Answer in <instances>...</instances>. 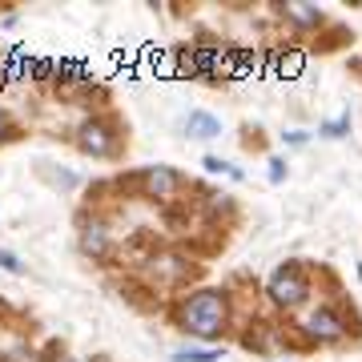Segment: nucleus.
<instances>
[{
  "label": "nucleus",
  "instance_id": "17",
  "mask_svg": "<svg viewBox=\"0 0 362 362\" xmlns=\"http://www.w3.org/2000/svg\"><path fill=\"white\" fill-rule=\"evenodd\" d=\"M306 137H310V133H302V129H290V133H286V141H290V145H302Z\"/></svg>",
  "mask_w": 362,
  "mask_h": 362
},
{
  "label": "nucleus",
  "instance_id": "8",
  "mask_svg": "<svg viewBox=\"0 0 362 362\" xmlns=\"http://www.w3.org/2000/svg\"><path fill=\"white\" fill-rule=\"evenodd\" d=\"M278 13L286 16V25L298 28V33H318L326 25V13L322 8H314V4H298V0H286L278 4Z\"/></svg>",
  "mask_w": 362,
  "mask_h": 362
},
{
  "label": "nucleus",
  "instance_id": "13",
  "mask_svg": "<svg viewBox=\"0 0 362 362\" xmlns=\"http://www.w3.org/2000/svg\"><path fill=\"white\" fill-rule=\"evenodd\" d=\"M40 362H77V358H73V354H69V350L61 346V342H52V346L45 350V354H40Z\"/></svg>",
  "mask_w": 362,
  "mask_h": 362
},
{
  "label": "nucleus",
  "instance_id": "10",
  "mask_svg": "<svg viewBox=\"0 0 362 362\" xmlns=\"http://www.w3.org/2000/svg\"><path fill=\"white\" fill-rule=\"evenodd\" d=\"M221 350L218 346H181L173 350V362H218Z\"/></svg>",
  "mask_w": 362,
  "mask_h": 362
},
{
  "label": "nucleus",
  "instance_id": "15",
  "mask_svg": "<svg viewBox=\"0 0 362 362\" xmlns=\"http://www.w3.org/2000/svg\"><path fill=\"white\" fill-rule=\"evenodd\" d=\"M346 129H350V121H346V117H342V121H330V125H322L326 137H342Z\"/></svg>",
  "mask_w": 362,
  "mask_h": 362
},
{
  "label": "nucleus",
  "instance_id": "2",
  "mask_svg": "<svg viewBox=\"0 0 362 362\" xmlns=\"http://www.w3.org/2000/svg\"><path fill=\"white\" fill-rule=\"evenodd\" d=\"M314 294V270L306 262H282L274 266V274L266 278V298L270 306H278L282 314H294L302 310Z\"/></svg>",
  "mask_w": 362,
  "mask_h": 362
},
{
  "label": "nucleus",
  "instance_id": "12",
  "mask_svg": "<svg viewBox=\"0 0 362 362\" xmlns=\"http://www.w3.org/2000/svg\"><path fill=\"white\" fill-rule=\"evenodd\" d=\"M202 165L209 169V173H226V177H233V181H242V169L238 165H230V161H221V157H206Z\"/></svg>",
  "mask_w": 362,
  "mask_h": 362
},
{
  "label": "nucleus",
  "instance_id": "6",
  "mask_svg": "<svg viewBox=\"0 0 362 362\" xmlns=\"http://www.w3.org/2000/svg\"><path fill=\"white\" fill-rule=\"evenodd\" d=\"M141 274L149 278V282H161V286H181L194 278V262H185L181 254H173V250H161V254H153V258L141 266Z\"/></svg>",
  "mask_w": 362,
  "mask_h": 362
},
{
  "label": "nucleus",
  "instance_id": "14",
  "mask_svg": "<svg viewBox=\"0 0 362 362\" xmlns=\"http://www.w3.org/2000/svg\"><path fill=\"white\" fill-rule=\"evenodd\" d=\"M0 266L8 274H25V262L16 258V254H8V250H0Z\"/></svg>",
  "mask_w": 362,
  "mask_h": 362
},
{
  "label": "nucleus",
  "instance_id": "11",
  "mask_svg": "<svg viewBox=\"0 0 362 362\" xmlns=\"http://www.w3.org/2000/svg\"><path fill=\"white\" fill-rule=\"evenodd\" d=\"M21 137H25L21 121H16L8 109H0V149H4V145H13V141H21Z\"/></svg>",
  "mask_w": 362,
  "mask_h": 362
},
{
  "label": "nucleus",
  "instance_id": "4",
  "mask_svg": "<svg viewBox=\"0 0 362 362\" xmlns=\"http://www.w3.org/2000/svg\"><path fill=\"white\" fill-rule=\"evenodd\" d=\"M298 330L310 338V342H322V346H338L350 338V322L338 302H318V306H306V314L298 318Z\"/></svg>",
  "mask_w": 362,
  "mask_h": 362
},
{
  "label": "nucleus",
  "instance_id": "16",
  "mask_svg": "<svg viewBox=\"0 0 362 362\" xmlns=\"http://www.w3.org/2000/svg\"><path fill=\"white\" fill-rule=\"evenodd\" d=\"M270 181H286V161L282 157H274L270 161Z\"/></svg>",
  "mask_w": 362,
  "mask_h": 362
},
{
  "label": "nucleus",
  "instance_id": "5",
  "mask_svg": "<svg viewBox=\"0 0 362 362\" xmlns=\"http://www.w3.org/2000/svg\"><path fill=\"white\" fill-rule=\"evenodd\" d=\"M137 189H141L149 202L169 206V202L185 189V177H181L177 169H169V165H153V169H141V173H137Z\"/></svg>",
  "mask_w": 362,
  "mask_h": 362
},
{
  "label": "nucleus",
  "instance_id": "7",
  "mask_svg": "<svg viewBox=\"0 0 362 362\" xmlns=\"http://www.w3.org/2000/svg\"><path fill=\"white\" fill-rule=\"evenodd\" d=\"M81 250H85L93 262H105V258H109V250H113L109 221H105V218H81Z\"/></svg>",
  "mask_w": 362,
  "mask_h": 362
},
{
  "label": "nucleus",
  "instance_id": "9",
  "mask_svg": "<svg viewBox=\"0 0 362 362\" xmlns=\"http://www.w3.org/2000/svg\"><path fill=\"white\" fill-rule=\"evenodd\" d=\"M189 137H197V141H209V137H218L221 133V121L214 113H189Z\"/></svg>",
  "mask_w": 362,
  "mask_h": 362
},
{
  "label": "nucleus",
  "instance_id": "3",
  "mask_svg": "<svg viewBox=\"0 0 362 362\" xmlns=\"http://www.w3.org/2000/svg\"><path fill=\"white\" fill-rule=\"evenodd\" d=\"M73 145H77L85 157H93V161H113V157L121 153V129H117L113 117L93 113V117H85V121L77 125Z\"/></svg>",
  "mask_w": 362,
  "mask_h": 362
},
{
  "label": "nucleus",
  "instance_id": "1",
  "mask_svg": "<svg viewBox=\"0 0 362 362\" xmlns=\"http://www.w3.org/2000/svg\"><path fill=\"white\" fill-rule=\"evenodd\" d=\"M230 290H218V286H197L173 306V326L181 334H194V338H221L230 330Z\"/></svg>",
  "mask_w": 362,
  "mask_h": 362
},
{
  "label": "nucleus",
  "instance_id": "18",
  "mask_svg": "<svg viewBox=\"0 0 362 362\" xmlns=\"http://www.w3.org/2000/svg\"><path fill=\"white\" fill-rule=\"evenodd\" d=\"M0 8H4V4H0Z\"/></svg>",
  "mask_w": 362,
  "mask_h": 362
}]
</instances>
